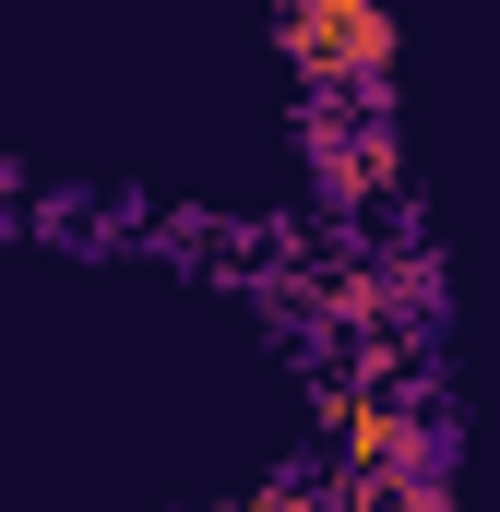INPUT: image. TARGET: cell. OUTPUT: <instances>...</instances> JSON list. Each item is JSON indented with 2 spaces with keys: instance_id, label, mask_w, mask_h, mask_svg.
I'll list each match as a JSON object with an SVG mask.
<instances>
[{
  "instance_id": "obj_1",
  "label": "cell",
  "mask_w": 500,
  "mask_h": 512,
  "mask_svg": "<svg viewBox=\"0 0 500 512\" xmlns=\"http://www.w3.org/2000/svg\"><path fill=\"white\" fill-rule=\"evenodd\" d=\"M286 60L310 72V96H381V72H393V12H381V0H298V12H286Z\"/></svg>"
},
{
  "instance_id": "obj_2",
  "label": "cell",
  "mask_w": 500,
  "mask_h": 512,
  "mask_svg": "<svg viewBox=\"0 0 500 512\" xmlns=\"http://www.w3.org/2000/svg\"><path fill=\"white\" fill-rule=\"evenodd\" d=\"M322 429H334V453H346L370 489L405 465V441H417V429L393 417V393H370V382H334V393H322Z\"/></svg>"
}]
</instances>
